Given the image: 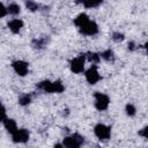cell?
Listing matches in <instances>:
<instances>
[{"instance_id": "cell-17", "label": "cell", "mask_w": 148, "mask_h": 148, "mask_svg": "<svg viewBox=\"0 0 148 148\" xmlns=\"http://www.w3.org/2000/svg\"><path fill=\"white\" fill-rule=\"evenodd\" d=\"M25 6H27V8L30 9L31 12H35V10L38 9V5H37L35 1H32V0H25Z\"/></svg>"}, {"instance_id": "cell-10", "label": "cell", "mask_w": 148, "mask_h": 148, "mask_svg": "<svg viewBox=\"0 0 148 148\" xmlns=\"http://www.w3.org/2000/svg\"><path fill=\"white\" fill-rule=\"evenodd\" d=\"M22 25H23V22H22L21 20H17V18H15V20H12V21L8 23V27H9V29H10V30H12L14 34H17V32L21 30Z\"/></svg>"}, {"instance_id": "cell-18", "label": "cell", "mask_w": 148, "mask_h": 148, "mask_svg": "<svg viewBox=\"0 0 148 148\" xmlns=\"http://www.w3.org/2000/svg\"><path fill=\"white\" fill-rule=\"evenodd\" d=\"M30 101H31L30 95H22V96L20 97V99H18V103L24 106V105H28V104L30 103Z\"/></svg>"}, {"instance_id": "cell-25", "label": "cell", "mask_w": 148, "mask_h": 148, "mask_svg": "<svg viewBox=\"0 0 148 148\" xmlns=\"http://www.w3.org/2000/svg\"><path fill=\"white\" fill-rule=\"evenodd\" d=\"M145 49H146V51H147V54H148V42L145 44Z\"/></svg>"}, {"instance_id": "cell-24", "label": "cell", "mask_w": 148, "mask_h": 148, "mask_svg": "<svg viewBox=\"0 0 148 148\" xmlns=\"http://www.w3.org/2000/svg\"><path fill=\"white\" fill-rule=\"evenodd\" d=\"M75 2H77V3H84V1L86 0H74Z\"/></svg>"}, {"instance_id": "cell-19", "label": "cell", "mask_w": 148, "mask_h": 148, "mask_svg": "<svg viewBox=\"0 0 148 148\" xmlns=\"http://www.w3.org/2000/svg\"><path fill=\"white\" fill-rule=\"evenodd\" d=\"M101 57H102L103 59H105V60H112V59H113V52H112L111 50H106V51L102 52Z\"/></svg>"}, {"instance_id": "cell-22", "label": "cell", "mask_w": 148, "mask_h": 148, "mask_svg": "<svg viewBox=\"0 0 148 148\" xmlns=\"http://www.w3.org/2000/svg\"><path fill=\"white\" fill-rule=\"evenodd\" d=\"M139 134H140L141 136H143V138L148 139V126H146L145 128H142V130L139 132Z\"/></svg>"}, {"instance_id": "cell-13", "label": "cell", "mask_w": 148, "mask_h": 148, "mask_svg": "<svg viewBox=\"0 0 148 148\" xmlns=\"http://www.w3.org/2000/svg\"><path fill=\"white\" fill-rule=\"evenodd\" d=\"M103 0H86L84 1V7L86 8H94V7H97L102 3Z\"/></svg>"}, {"instance_id": "cell-9", "label": "cell", "mask_w": 148, "mask_h": 148, "mask_svg": "<svg viewBox=\"0 0 148 148\" xmlns=\"http://www.w3.org/2000/svg\"><path fill=\"white\" fill-rule=\"evenodd\" d=\"M12 135H13V141L14 142H25L29 139V132L27 130H24V128L17 130Z\"/></svg>"}, {"instance_id": "cell-15", "label": "cell", "mask_w": 148, "mask_h": 148, "mask_svg": "<svg viewBox=\"0 0 148 148\" xmlns=\"http://www.w3.org/2000/svg\"><path fill=\"white\" fill-rule=\"evenodd\" d=\"M87 58H88V60L89 61H91V62H98L99 61V54H97V53H95V52H88L87 54Z\"/></svg>"}, {"instance_id": "cell-12", "label": "cell", "mask_w": 148, "mask_h": 148, "mask_svg": "<svg viewBox=\"0 0 148 148\" xmlns=\"http://www.w3.org/2000/svg\"><path fill=\"white\" fill-rule=\"evenodd\" d=\"M88 21H89V17H88V15H87V14H80V15L74 20V24H75L76 27L81 28V27H82V25H84Z\"/></svg>"}, {"instance_id": "cell-11", "label": "cell", "mask_w": 148, "mask_h": 148, "mask_svg": "<svg viewBox=\"0 0 148 148\" xmlns=\"http://www.w3.org/2000/svg\"><path fill=\"white\" fill-rule=\"evenodd\" d=\"M3 125H5L6 130H7L10 134H13L14 132L17 131L16 123H15V120H13V119H7V118H5V119H3Z\"/></svg>"}, {"instance_id": "cell-5", "label": "cell", "mask_w": 148, "mask_h": 148, "mask_svg": "<svg viewBox=\"0 0 148 148\" xmlns=\"http://www.w3.org/2000/svg\"><path fill=\"white\" fill-rule=\"evenodd\" d=\"M84 60H86V54H80L79 57L74 58L71 60V69L74 73H81L84 68Z\"/></svg>"}, {"instance_id": "cell-21", "label": "cell", "mask_w": 148, "mask_h": 148, "mask_svg": "<svg viewBox=\"0 0 148 148\" xmlns=\"http://www.w3.org/2000/svg\"><path fill=\"white\" fill-rule=\"evenodd\" d=\"M112 38H113V40L119 42V40H123V39H124V35L120 34V32H114V34L112 35Z\"/></svg>"}, {"instance_id": "cell-1", "label": "cell", "mask_w": 148, "mask_h": 148, "mask_svg": "<svg viewBox=\"0 0 148 148\" xmlns=\"http://www.w3.org/2000/svg\"><path fill=\"white\" fill-rule=\"evenodd\" d=\"M37 87L42 90H44L45 92H62L65 87L62 86V83L60 81H56V82H51V81H42L37 84Z\"/></svg>"}, {"instance_id": "cell-4", "label": "cell", "mask_w": 148, "mask_h": 148, "mask_svg": "<svg viewBox=\"0 0 148 148\" xmlns=\"http://www.w3.org/2000/svg\"><path fill=\"white\" fill-rule=\"evenodd\" d=\"M109 102H110V99L106 95H104L102 92H96L95 94V106H96L97 110L103 111V110L108 109Z\"/></svg>"}, {"instance_id": "cell-2", "label": "cell", "mask_w": 148, "mask_h": 148, "mask_svg": "<svg viewBox=\"0 0 148 148\" xmlns=\"http://www.w3.org/2000/svg\"><path fill=\"white\" fill-rule=\"evenodd\" d=\"M84 142V138H82L81 135L79 134H74L72 136H66L64 139V142L62 145L65 147H68V148H77L80 147L82 143Z\"/></svg>"}, {"instance_id": "cell-3", "label": "cell", "mask_w": 148, "mask_h": 148, "mask_svg": "<svg viewBox=\"0 0 148 148\" xmlns=\"http://www.w3.org/2000/svg\"><path fill=\"white\" fill-rule=\"evenodd\" d=\"M94 132H95V135H96L99 140H106V139H109L110 135H111V130H110V127L106 126V125H104V124H97V125L95 126Z\"/></svg>"}, {"instance_id": "cell-23", "label": "cell", "mask_w": 148, "mask_h": 148, "mask_svg": "<svg viewBox=\"0 0 148 148\" xmlns=\"http://www.w3.org/2000/svg\"><path fill=\"white\" fill-rule=\"evenodd\" d=\"M1 8H2V9H1V16L3 17V16L6 15V13L8 12V9H7V8H6V7L3 6V5H2V7H1Z\"/></svg>"}, {"instance_id": "cell-16", "label": "cell", "mask_w": 148, "mask_h": 148, "mask_svg": "<svg viewBox=\"0 0 148 148\" xmlns=\"http://www.w3.org/2000/svg\"><path fill=\"white\" fill-rule=\"evenodd\" d=\"M45 43H46V38H40V39H34V40H32V45H34V47H36V49L43 47V46L45 45Z\"/></svg>"}, {"instance_id": "cell-6", "label": "cell", "mask_w": 148, "mask_h": 148, "mask_svg": "<svg viewBox=\"0 0 148 148\" xmlns=\"http://www.w3.org/2000/svg\"><path fill=\"white\" fill-rule=\"evenodd\" d=\"M80 29V32L83 34V35H88V36H92V35H96L98 32V27L95 22L92 21H88L84 25H82Z\"/></svg>"}, {"instance_id": "cell-14", "label": "cell", "mask_w": 148, "mask_h": 148, "mask_svg": "<svg viewBox=\"0 0 148 148\" xmlns=\"http://www.w3.org/2000/svg\"><path fill=\"white\" fill-rule=\"evenodd\" d=\"M7 9H8V13L12 14V15H16V14L20 13V6L16 5V3H10L7 7Z\"/></svg>"}, {"instance_id": "cell-7", "label": "cell", "mask_w": 148, "mask_h": 148, "mask_svg": "<svg viewBox=\"0 0 148 148\" xmlns=\"http://www.w3.org/2000/svg\"><path fill=\"white\" fill-rule=\"evenodd\" d=\"M86 79L90 84H95L98 80H99V74L97 71V67L95 65H92L87 72H86Z\"/></svg>"}, {"instance_id": "cell-8", "label": "cell", "mask_w": 148, "mask_h": 148, "mask_svg": "<svg viewBox=\"0 0 148 148\" xmlns=\"http://www.w3.org/2000/svg\"><path fill=\"white\" fill-rule=\"evenodd\" d=\"M12 66H13L14 71H15L18 75H21V76H24V75L28 73V64H27L25 61L16 60V61H14V62L12 64Z\"/></svg>"}, {"instance_id": "cell-20", "label": "cell", "mask_w": 148, "mask_h": 148, "mask_svg": "<svg viewBox=\"0 0 148 148\" xmlns=\"http://www.w3.org/2000/svg\"><path fill=\"white\" fill-rule=\"evenodd\" d=\"M126 113L128 116H134L135 114V108L132 104H127L126 105Z\"/></svg>"}]
</instances>
